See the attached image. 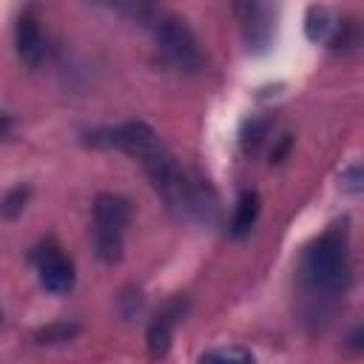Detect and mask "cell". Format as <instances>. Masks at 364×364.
Masks as SVG:
<instances>
[{
    "mask_svg": "<svg viewBox=\"0 0 364 364\" xmlns=\"http://www.w3.org/2000/svg\"><path fill=\"white\" fill-rule=\"evenodd\" d=\"M301 276L316 293H338L350 282V245L344 228L321 233L301 259Z\"/></svg>",
    "mask_w": 364,
    "mask_h": 364,
    "instance_id": "cell-1",
    "label": "cell"
},
{
    "mask_svg": "<svg viewBox=\"0 0 364 364\" xmlns=\"http://www.w3.org/2000/svg\"><path fill=\"white\" fill-rule=\"evenodd\" d=\"M136 14H142V20L154 28V37L159 43V51L168 57V63H173L182 71H196L205 63V54L199 48L196 34L191 31V26L168 11L159 9H136Z\"/></svg>",
    "mask_w": 364,
    "mask_h": 364,
    "instance_id": "cell-2",
    "label": "cell"
},
{
    "mask_svg": "<svg viewBox=\"0 0 364 364\" xmlns=\"http://www.w3.org/2000/svg\"><path fill=\"white\" fill-rule=\"evenodd\" d=\"M131 222V202L119 193H100L94 199V247L102 262L122 259V239Z\"/></svg>",
    "mask_w": 364,
    "mask_h": 364,
    "instance_id": "cell-3",
    "label": "cell"
},
{
    "mask_svg": "<svg viewBox=\"0 0 364 364\" xmlns=\"http://www.w3.org/2000/svg\"><path fill=\"white\" fill-rule=\"evenodd\" d=\"M34 264L40 273V284L54 293V296H65L74 290L77 284V273H74V262L57 247V245H43L34 253Z\"/></svg>",
    "mask_w": 364,
    "mask_h": 364,
    "instance_id": "cell-4",
    "label": "cell"
},
{
    "mask_svg": "<svg viewBox=\"0 0 364 364\" xmlns=\"http://www.w3.org/2000/svg\"><path fill=\"white\" fill-rule=\"evenodd\" d=\"M14 46H17V57L23 60V65L37 68L46 57V37L40 28V20L34 17L31 9H26L17 17V28H14Z\"/></svg>",
    "mask_w": 364,
    "mask_h": 364,
    "instance_id": "cell-5",
    "label": "cell"
},
{
    "mask_svg": "<svg viewBox=\"0 0 364 364\" xmlns=\"http://www.w3.org/2000/svg\"><path fill=\"white\" fill-rule=\"evenodd\" d=\"M233 11L242 17V34H245L247 48L262 51L270 43V37H273L270 9L267 6H259V3H245V6H236Z\"/></svg>",
    "mask_w": 364,
    "mask_h": 364,
    "instance_id": "cell-6",
    "label": "cell"
},
{
    "mask_svg": "<svg viewBox=\"0 0 364 364\" xmlns=\"http://www.w3.org/2000/svg\"><path fill=\"white\" fill-rule=\"evenodd\" d=\"M179 304H168L148 327V350L151 355H165L168 347H171V336H173V324L179 318Z\"/></svg>",
    "mask_w": 364,
    "mask_h": 364,
    "instance_id": "cell-7",
    "label": "cell"
},
{
    "mask_svg": "<svg viewBox=\"0 0 364 364\" xmlns=\"http://www.w3.org/2000/svg\"><path fill=\"white\" fill-rule=\"evenodd\" d=\"M259 193L256 191H245L236 202V210H233V219H230V233L233 236H247L259 219Z\"/></svg>",
    "mask_w": 364,
    "mask_h": 364,
    "instance_id": "cell-8",
    "label": "cell"
},
{
    "mask_svg": "<svg viewBox=\"0 0 364 364\" xmlns=\"http://www.w3.org/2000/svg\"><path fill=\"white\" fill-rule=\"evenodd\" d=\"M336 20L324 6H310L307 9V37L310 40H330Z\"/></svg>",
    "mask_w": 364,
    "mask_h": 364,
    "instance_id": "cell-9",
    "label": "cell"
},
{
    "mask_svg": "<svg viewBox=\"0 0 364 364\" xmlns=\"http://www.w3.org/2000/svg\"><path fill=\"white\" fill-rule=\"evenodd\" d=\"M358 23L355 20H350V17H344V20H336V26H333V34H330V46L336 48V51H350V48H355L358 46Z\"/></svg>",
    "mask_w": 364,
    "mask_h": 364,
    "instance_id": "cell-10",
    "label": "cell"
},
{
    "mask_svg": "<svg viewBox=\"0 0 364 364\" xmlns=\"http://www.w3.org/2000/svg\"><path fill=\"white\" fill-rule=\"evenodd\" d=\"M199 364H253V355L245 347H216L208 350Z\"/></svg>",
    "mask_w": 364,
    "mask_h": 364,
    "instance_id": "cell-11",
    "label": "cell"
},
{
    "mask_svg": "<svg viewBox=\"0 0 364 364\" xmlns=\"http://www.w3.org/2000/svg\"><path fill=\"white\" fill-rule=\"evenodd\" d=\"M77 333H80L77 321H54V324L37 330V341L40 344H63V341H71Z\"/></svg>",
    "mask_w": 364,
    "mask_h": 364,
    "instance_id": "cell-12",
    "label": "cell"
},
{
    "mask_svg": "<svg viewBox=\"0 0 364 364\" xmlns=\"http://www.w3.org/2000/svg\"><path fill=\"white\" fill-rule=\"evenodd\" d=\"M28 196H31V188H28V185H14V188L3 196V202H0V213H3L6 219L20 216L23 208H26V202H28Z\"/></svg>",
    "mask_w": 364,
    "mask_h": 364,
    "instance_id": "cell-13",
    "label": "cell"
},
{
    "mask_svg": "<svg viewBox=\"0 0 364 364\" xmlns=\"http://www.w3.org/2000/svg\"><path fill=\"white\" fill-rule=\"evenodd\" d=\"M264 131H267V122H250L247 131H245V136H242V148L245 151H253L264 139Z\"/></svg>",
    "mask_w": 364,
    "mask_h": 364,
    "instance_id": "cell-14",
    "label": "cell"
},
{
    "mask_svg": "<svg viewBox=\"0 0 364 364\" xmlns=\"http://www.w3.org/2000/svg\"><path fill=\"white\" fill-rule=\"evenodd\" d=\"M341 188L350 191V193H358V191H361V168H358V165H350V168L341 173Z\"/></svg>",
    "mask_w": 364,
    "mask_h": 364,
    "instance_id": "cell-15",
    "label": "cell"
},
{
    "mask_svg": "<svg viewBox=\"0 0 364 364\" xmlns=\"http://www.w3.org/2000/svg\"><path fill=\"white\" fill-rule=\"evenodd\" d=\"M11 128H14V119H11L6 111H0V139H3V136H9V134H11Z\"/></svg>",
    "mask_w": 364,
    "mask_h": 364,
    "instance_id": "cell-16",
    "label": "cell"
},
{
    "mask_svg": "<svg viewBox=\"0 0 364 364\" xmlns=\"http://www.w3.org/2000/svg\"><path fill=\"white\" fill-rule=\"evenodd\" d=\"M0 321H3V316H0Z\"/></svg>",
    "mask_w": 364,
    "mask_h": 364,
    "instance_id": "cell-17",
    "label": "cell"
}]
</instances>
